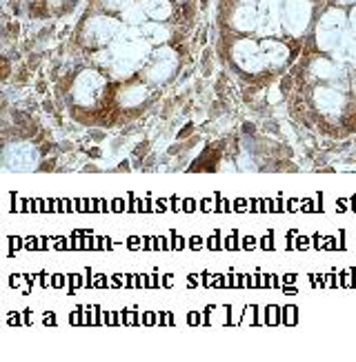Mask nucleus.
<instances>
[{
	"label": "nucleus",
	"mask_w": 356,
	"mask_h": 362,
	"mask_svg": "<svg viewBox=\"0 0 356 362\" xmlns=\"http://www.w3.org/2000/svg\"><path fill=\"white\" fill-rule=\"evenodd\" d=\"M145 18H147V13H145V9H143L141 3H134L132 7H127L125 11H122V21H125L127 25H132V27L145 25L147 23Z\"/></svg>",
	"instance_id": "nucleus-7"
},
{
	"label": "nucleus",
	"mask_w": 356,
	"mask_h": 362,
	"mask_svg": "<svg viewBox=\"0 0 356 362\" xmlns=\"http://www.w3.org/2000/svg\"><path fill=\"white\" fill-rule=\"evenodd\" d=\"M178 69V62L176 60H151L149 69H145V78L149 83H156L163 85L172 78Z\"/></svg>",
	"instance_id": "nucleus-4"
},
{
	"label": "nucleus",
	"mask_w": 356,
	"mask_h": 362,
	"mask_svg": "<svg viewBox=\"0 0 356 362\" xmlns=\"http://www.w3.org/2000/svg\"><path fill=\"white\" fill-rule=\"evenodd\" d=\"M141 34L151 42V45H167V40L172 38V29L165 23H145L141 25Z\"/></svg>",
	"instance_id": "nucleus-6"
},
{
	"label": "nucleus",
	"mask_w": 356,
	"mask_h": 362,
	"mask_svg": "<svg viewBox=\"0 0 356 362\" xmlns=\"http://www.w3.org/2000/svg\"><path fill=\"white\" fill-rule=\"evenodd\" d=\"M149 96V89L147 85L143 83H136V85H127V87H122L118 91V107L120 109H136V107H141Z\"/></svg>",
	"instance_id": "nucleus-3"
},
{
	"label": "nucleus",
	"mask_w": 356,
	"mask_h": 362,
	"mask_svg": "<svg viewBox=\"0 0 356 362\" xmlns=\"http://www.w3.org/2000/svg\"><path fill=\"white\" fill-rule=\"evenodd\" d=\"M101 5L105 11H125L127 7L134 5V0H101Z\"/></svg>",
	"instance_id": "nucleus-8"
},
{
	"label": "nucleus",
	"mask_w": 356,
	"mask_h": 362,
	"mask_svg": "<svg viewBox=\"0 0 356 362\" xmlns=\"http://www.w3.org/2000/svg\"><path fill=\"white\" fill-rule=\"evenodd\" d=\"M56 3H60V0H56Z\"/></svg>",
	"instance_id": "nucleus-9"
},
{
	"label": "nucleus",
	"mask_w": 356,
	"mask_h": 362,
	"mask_svg": "<svg viewBox=\"0 0 356 362\" xmlns=\"http://www.w3.org/2000/svg\"><path fill=\"white\" fill-rule=\"evenodd\" d=\"M141 5L149 18L156 23H167L176 13L172 0H141Z\"/></svg>",
	"instance_id": "nucleus-5"
},
{
	"label": "nucleus",
	"mask_w": 356,
	"mask_h": 362,
	"mask_svg": "<svg viewBox=\"0 0 356 362\" xmlns=\"http://www.w3.org/2000/svg\"><path fill=\"white\" fill-rule=\"evenodd\" d=\"M107 89V81L94 69H83L71 85V96L74 103L81 107H94L103 91Z\"/></svg>",
	"instance_id": "nucleus-2"
},
{
	"label": "nucleus",
	"mask_w": 356,
	"mask_h": 362,
	"mask_svg": "<svg viewBox=\"0 0 356 362\" xmlns=\"http://www.w3.org/2000/svg\"><path fill=\"white\" fill-rule=\"evenodd\" d=\"M122 23L112 18V16H94L83 25V45L85 47H105L120 36Z\"/></svg>",
	"instance_id": "nucleus-1"
}]
</instances>
